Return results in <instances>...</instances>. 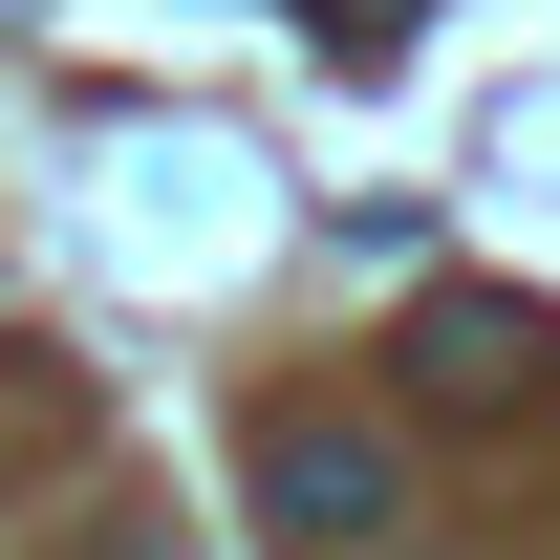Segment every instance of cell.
Here are the masks:
<instances>
[{
  "label": "cell",
  "mask_w": 560,
  "mask_h": 560,
  "mask_svg": "<svg viewBox=\"0 0 560 560\" xmlns=\"http://www.w3.org/2000/svg\"><path fill=\"white\" fill-rule=\"evenodd\" d=\"M259 517H280L302 560H366V539H388V431L280 410V431H259Z\"/></svg>",
  "instance_id": "1"
},
{
  "label": "cell",
  "mask_w": 560,
  "mask_h": 560,
  "mask_svg": "<svg viewBox=\"0 0 560 560\" xmlns=\"http://www.w3.org/2000/svg\"><path fill=\"white\" fill-rule=\"evenodd\" d=\"M539 366H560V324H539V302H495V280L410 302V388H431V410H517Z\"/></svg>",
  "instance_id": "2"
},
{
  "label": "cell",
  "mask_w": 560,
  "mask_h": 560,
  "mask_svg": "<svg viewBox=\"0 0 560 560\" xmlns=\"http://www.w3.org/2000/svg\"><path fill=\"white\" fill-rule=\"evenodd\" d=\"M302 22H324V66H388L410 44V0H302Z\"/></svg>",
  "instance_id": "3"
}]
</instances>
